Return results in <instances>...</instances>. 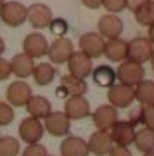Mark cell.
<instances>
[{
  "label": "cell",
  "mask_w": 154,
  "mask_h": 156,
  "mask_svg": "<svg viewBox=\"0 0 154 156\" xmlns=\"http://www.w3.org/2000/svg\"><path fill=\"white\" fill-rule=\"evenodd\" d=\"M11 61H7L4 57H0V82H4L7 78H11Z\"/></svg>",
  "instance_id": "obj_34"
},
{
  "label": "cell",
  "mask_w": 154,
  "mask_h": 156,
  "mask_svg": "<svg viewBox=\"0 0 154 156\" xmlns=\"http://www.w3.org/2000/svg\"><path fill=\"white\" fill-rule=\"evenodd\" d=\"M152 45L145 37H137V38H132L130 42H127V59L132 62H138V64H144V62L149 61V57L152 54Z\"/></svg>",
  "instance_id": "obj_5"
},
{
  "label": "cell",
  "mask_w": 154,
  "mask_h": 156,
  "mask_svg": "<svg viewBox=\"0 0 154 156\" xmlns=\"http://www.w3.org/2000/svg\"><path fill=\"white\" fill-rule=\"evenodd\" d=\"M0 135H2V134H0Z\"/></svg>",
  "instance_id": "obj_43"
},
{
  "label": "cell",
  "mask_w": 154,
  "mask_h": 156,
  "mask_svg": "<svg viewBox=\"0 0 154 156\" xmlns=\"http://www.w3.org/2000/svg\"><path fill=\"white\" fill-rule=\"evenodd\" d=\"M149 62H151V68L154 69V49H152V54H151V57H149Z\"/></svg>",
  "instance_id": "obj_40"
},
{
  "label": "cell",
  "mask_w": 154,
  "mask_h": 156,
  "mask_svg": "<svg viewBox=\"0 0 154 156\" xmlns=\"http://www.w3.org/2000/svg\"><path fill=\"white\" fill-rule=\"evenodd\" d=\"M102 7L109 14H120L123 12L127 7V0H102Z\"/></svg>",
  "instance_id": "obj_31"
},
{
  "label": "cell",
  "mask_w": 154,
  "mask_h": 156,
  "mask_svg": "<svg viewBox=\"0 0 154 156\" xmlns=\"http://www.w3.org/2000/svg\"><path fill=\"white\" fill-rule=\"evenodd\" d=\"M107 156H133L132 151L128 147H123V146H113V149L109 151Z\"/></svg>",
  "instance_id": "obj_35"
},
{
  "label": "cell",
  "mask_w": 154,
  "mask_h": 156,
  "mask_svg": "<svg viewBox=\"0 0 154 156\" xmlns=\"http://www.w3.org/2000/svg\"><path fill=\"white\" fill-rule=\"evenodd\" d=\"M87 140L78 135H66L61 142V156H88Z\"/></svg>",
  "instance_id": "obj_20"
},
{
  "label": "cell",
  "mask_w": 154,
  "mask_h": 156,
  "mask_svg": "<svg viewBox=\"0 0 154 156\" xmlns=\"http://www.w3.org/2000/svg\"><path fill=\"white\" fill-rule=\"evenodd\" d=\"M147 40L151 42V45L154 47V23L147 28Z\"/></svg>",
  "instance_id": "obj_37"
},
{
  "label": "cell",
  "mask_w": 154,
  "mask_h": 156,
  "mask_svg": "<svg viewBox=\"0 0 154 156\" xmlns=\"http://www.w3.org/2000/svg\"><path fill=\"white\" fill-rule=\"evenodd\" d=\"M109 135L113 139L114 146H123V147H130L135 139V127L132 122H125V120H118V122L111 127Z\"/></svg>",
  "instance_id": "obj_11"
},
{
  "label": "cell",
  "mask_w": 154,
  "mask_h": 156,
  "mask_svg": "<svg viewBox=\"0 0 154 156\" xmlns=\"http://www.w3.org/2000/svg\"><path fill=\"white\" fill-rule=\"evenodd\" d=\"M19 139L26 144H38L42 137H44V123L42 120H37V118L28 116L24 118L21 123H19Z\"/></svg>",
  "instance_id": "obj_7"
},
{
  "label": "cell",
  "mask_w": 154,
  "mask_h": 156,
  "mask_svg": "<svg viewBox=\"0 0 154 156\" xmlns=\"http://www.w3.org/2000/svg\"><path fill=\"white\" fill-rule=\"evenodd\" d=\"M107 101L111 106L118 108H128L135 102V89L123 83H114L107 89Z\"/></svg>",
  "instance_id": "obj_9"
},
{
  "label": "cell",
  "mask_w": 154,
  "mask_h": 156,
  "mask_svg": "<svg viewBox=\"0 0 154 156\" xmlns=\"http://www.w3.org/2000/svg\"><path fill=\"white\" fill-rule=\"evenodd\" d=\"M133 16L135 21L140 26H151L154 23V0H144L142 4H138L133 9Z\"/></svg>",
  "instance_id": "obj_26"
},
{
  "label": "cell",
  "mask_w": 154,
  "mask_h": 156,
  "mask_svg": "<svg viewBox=\"0 0 154 156\" xmlns=\"http://www.w3.org/2000/svg\"><path fill=\"white\" fill-rule=\"evenodd\" d=\"M144 0H127V7H130V9H135V7L138 5V4H142Z\"/></svg>",
  "instance_id": "obj_38"
},
{
  "label": "cell",
  "mask_w": 154,
  "mask_h": 156,
  "mask_svg": "<svg viewBox=\"0 0 154 156\" xmlns=\"http://www.w3.org/2000/svg\"><path fill=\"white\" fill-rule=\"evenodd\" d=\"M142 156H154V151H149V153H142Z\"/></svg>",
  "instance_id": "obj_41"
},
{
  "label": "cell",
  "mask_w": 154,
  "mask_h": 156,
  "mask_svg": "<svg viewBox=\"0 0 154 156\" xmlns=\"http://www.w3.org/2000/svg\"><path fill=\"white\" fill-rule=\"evenodd\" d=\"M12 120H14V108L9 102L0 101V128L5 127V125H11Z\"/></svg>",
  "instance_id": "obj_29"
},
{
  "label": "cell",
  "mask_w": 154,
  "mask_h": 156,
  "mask_svg": "<svg viewBox=\"0 0 154 156\" xmlns=\"http://www.w3.org/2000/svg\"><path fill=\"white\" fill-rule=\"evenodd\" d=\"M140 122L145 125V128L154 132V104L142 106V109H140Z\"/></svg>",
  "instance_id": "obj_32"
},
{
  "label": "cell",
  "mask_w": 154,
  "mask_h": 156,
  "mask_svg": "<svg viewBox=\"0 0 154 156\" xmlns=\"http://www.w3.org/2000/svg\"><path fill=\"white\" fill-rule=\"evenodd\" d=\"M102 56L111 62H123L127 59V40H123L121 37L106 40Z\"/></svg>",
  "instance_id": "obj_19"
},
{
  "label": "cell",
  "mask_w": 154,
  "mask_h": 156,
  "mask_svg": "<svg viewBox=\"0 0 154 156\" xmlns=\"http://www.w3.org/2000/svg\"><path fill=\"white\" fill-rule=\"evenodd\" d=\"M90 102L85 99V95H75V97H68L64 102V115L69 120H83V118L90 116Z\"/></svg>",
  "instance_id": "obj_16"
},
{
  "label": "cell",
  "mask_w": 154,
  "mask_h": 156,
  "mask_svg": "<svg viewBox=\"0 0 154 156\" xmlns=\"http://www.w3.org/2000/svg\"><path fill=\"white\" fill-rule=\"evenodd\" d=\"M87 146H88V153H92L95 156H107L114 144H113L109 132L95 130L94 134L90 135V139L87 140Z\"/></svg>",
  "instance_id": "obj_18"
},
{
  "label": "cell",
  "mask_w": 154,
  "mask_h": 156,
  "mask_svg": "<svg viewBox=\"0 0 154 156\" xmlns=\"http://www.w3.org/2000/svg\"><path fill=\"white\" fill-rule=\"evenodd\" d=\"M31 95H33V90H31V87L24 80L12 82L5 90L7 102L11 106H16V108H24L28 104V101L31 99Z\"/></svg>",
  "instance_id": "obj_8"
},
{
  "label": "cell",
  "mask_w": 154,
  "mask_h": 156,
  "mask_svg": "<svg viewBox=\"0 0 154 156\" xmlns=\"http://www.w3.org/2000/svg\"><path fill=\"white\" fill-rule=\"evenodd\" d=\"M47 49H49V42L42 33L35 31V33H28L23 40V52L30 56L31 59H40V57L47 56Z\"/></svg>",
  "instance_id": "obj_12"
},
{
  "label": "cell",
  "mask_w": 154,
  "mask_h": 156,
  "mask_svg": "<svg viewBox=\"0 0 154 156\" xmlns=\"http://www.w3.org/2000/svg\"><path fill=\"white\" fill-rule=\"evenodd\" d=\"M90 76L94 80V83L102 87V89H109V87H113L118 82L116 80V69H113L107 64H100V66L94 68L92 73H90Z\"/></svg>",
  "instance_id": "obj_23"
},
{
  "label": "cell",
  "mask_w": 154,
  "mask_h": 156,
  "mask_svg": "<svg viewBox=\"0 0 154 156\" xmlns=\"http://www.w3.org/2000/svg\"><path fill=\"white\" fill-rule=\"evenodd\" d=\"M88 90V85L85 80H80V78H75L71 75H64L61 76V85L57 89V95L59 97H75V95H85Z\"/></svg>",
  "instance_id": "obj_17"
},
{
  "label": "cell",
  "mask_w": 154,
  "mask_h": 156,
  "mask_svg": "<svg viewBox=\"0 0 154 156\" xmlns=\"http://www.w3.org/2000/svg\"><path fill=\"white\" fill-rule=\"evenodd\" d=\"M26 5H23L21 2L11 0V2H5L0 9V21L9 28H17L26 23Z\"/></svg>",
  "instance_id": "obj_1"
},
{
  "label": "cell",
  "mask_w": 154,
  "mask_h": 156,
  "mask_svg": "<svg viewBox=\"0 0 154 156\" xmlns=\"http://www.w3.org/2000/svg\"><path fill=\"white\" fill-rule=\"evenodd\" d=\"M4 50H5V42H4V38L0 37V57H2V54H4Z\"/></svg>",
  "instance_id": "obj_39"
},
{
  "label": "cell",
  "mask_w": 154,
  "mask_h": 156,
  "mask_svg": "<svg viewBox=\"0 0 154 156\" xmlns=\"http://www.w3.org/2000/svg\"><path fill=\"white\" fill-rule=\"evenodd\" d=\"M21 153V144L12 135H0V156H17Z\"/></svg>",
  "instance_id": "obj_28"
},
{
  "label": "cell",
  "mask_w": 154,
  "mask_h": 156,
  "mask_svg": "<svg viewBox=\"0 0 154 156\" xmlns=\"http://www.w3.org/2000/svg\"><path fill=\"white\" fill-rule=\"evenodd\" d=\"M97 33L102 37L104 40L109 38H118L123 33V21L116 14H104L99 17L97 21Z\"/></svg>",
  "instance_id": "obj_13"
},
{
  "label": "cell",
  "mask_w": 154,
  "mask_h": 156,
  "mask_svg": "<svg viewBox=\"0 0 154 156\" xmlns=\"http://www.w3.org/2000/svg\"><path fill=\"white\" fill-rule=\"evenodd\" d=\"M92 115V120H94V125L97 130H104V132H109L111 127L114 125L120 118H118V109L111 104H100Z\"/></svg>",
  "instance_id": "obj_15"
},
{
  "label": "cell",
  "mask_w": 154,
  "mask_h": 156,
  "mask_svg": "<svg viewBox=\"0 0 154 156\" xmlns=\"http://www.w3.org/2000/svg\"><path fill=\"white\" fill-rule=\"evenodd\" d=\"M44 128L47 134L52 137H66L69 135V128H71V120L64 115V111H50L44 118Z\"/></svg>",
  "instance_id": "obj_3"
},
{
  "label": "cell",
  "mask_w": 154,
  "mask_h": 156,
  "mask_svg": "<svg viewBox=\"0 0 154 156\" xmlns=\"http://www.w3.org/2000/svg\"><path fill=\"white\" fill-rule=\"evenodd\" d=\"M23 156H50L47 147L44 144H28V147H24Z\"/></svg>",
  "instance_id": "obj_33"
},
{
  "label": "cell",
  "mask_w": 154,
  "mask_h": 156,
  "mask_svg": "<svg viewBox=\"0 0 154 156\" xmlns=\"http://www.w3.org/2000/svg\"><path fill=\"white\" fill-rule=\"evenodd\" d=\"M144 75H145L144 64L132 62L128 59L120 62V68L116 69V80L123 85H128V87H135L138 82H142Z\"/></svg>",
  "instance_id": "obj_2"
},
{
  "label": "cell",
  "mask_w": 154,
  "mask_h": 156,
  "mask_svg": "<svg viewBox=\"0 0 154 156\" xmlns=\"http://www.w3.org/2000/svg\"><path fill=\"white\" fill-rule=\"evenodd\" d=\"M75 52V45L68 37H59L52 44H49L47 56L50 59V64H66L68 59Z\"/></svg>",
  "instance_id": "obj_4"
},
{
  "label": "cell",
  "mask_w": 154,
  "mask_h": 156,
  "mask_svg": "<svg viewBox=\"0 0 154 156\" xmlns=\"http://www.w3.org/2000/svg\"><path fill=\"white\" fill-rule=\"evenodd\" d=\"M35 68V62L30 56H26L24 52H19V54H14V57L11 59V71L16 78H28L31 76Z\"/></svg>",
  "instance_id": "obj_21"
},
{
  "label": "cell",
  "mask_w": 154,
  "mask_h": 156,
  "mask_svg": "<svg viewBox=\"0 0 154 156\" xmlns=\"http://www.w3.org/2000/svg\"><path fill=\"white\" fill-rule=\"evenodd\" d=\"M26 111L31 118H37V120H44L50 111H52V104L50 101L44 95H31V99L28 101Z\"/></svg>",
  "instance_id": "obj_22"
},
{
  "label": "cell",
  "mask_w": 154,
  "mask_h": 156,
  "mask_svg": "<svg viewBox=\"0 0 154 156\" xmlns=\"http://www.w3.org/2000/svg\"><path fill=\"white\" fill-rule=\"evenodd\" d=\"M5 4V0H0V9H2V5Z\"/></svg>",
  "instance_id": "obj_42"
},
{
  "label": "cell",
  "mask_w": 154,
  "mask_h": 156,
  "mask_svg": "<svg viewBox=\"0 0 154 156\" xmlns=\"http://www.w3.org/2000/svg\"><path fill=\"white\" fill-rule=\"evenodd\" d=\"M133 146H135L140 153L154 151V132H152V130H149V128H145V127L135 130Z\"/></svg>",
  "instance_id": "obj_27"
},
{
  "label": "cell",
  "mask_w": 154,
  "mask_h": 156,
  "mask_svg": "<svg viewBox=\"0 0 154 156\" xmlns=\"http://www.w3.org/2000/svg\"><path fill=\"white\" fill-rule=\"evenodd\" d=\"M66 66H68V71H69L68 75H71L75 78H80V80H85V78L90 76V73L94 69V62H92L90 57L82 54L80 50L78 52L75 50L71 54V57L68 59Z\"/></svg>",
  "instance_id": "obj_10"
},
{
  "label": "cell",
  "mask_w": 154,
  "mask_h": 156,
  "mask_svg": "<svg viewBox=\"0 0 154 156\" xmlns=\"http://www.w3.org/2000/svg\"><path fill=\"white\" fill-rule=\"evenodd\" d=\"M104 44H106V40L102 38L97 31L83 33L82 37H80V40H78L80 52L85 54L87 57H90L92 61L102 56V52H104Z\"/></svg>",
  "instance_id": "obj_6"
},
{
  "label": "cell",
  "mask_w": 154,
  "mask_h": 156,
  "mask_svg": "<svg viewBox=\"0 0 154 156\" xmlns=\"http://www.w3.org/2000/svg\"><path fill=\"white\" fill-rule=\"evenodd\" d=\"M82 4L87 9H99L102 7V0H82Z\"/></svg>",
  "instance_id": "obj_36"
},
{
  "label": "cell",
  "mask_w": 154,
  "mask_h": 156,
  "mask_svg": "<svg viewBox=\"0 0 154 156\" xmlns=\"http://www.w3.org/2000/svg\"><path fill=\"white\" fill-rule=\"evenodd\" d=\"M52 17H54V16H52L50 7L45 5V4H31V5L28 7L26 23H30L35 30L49 28Z\"/></svg>",
  "instance_id": "obj_14"
},
{
  "label": "cell",
  "mask_w": 154,
  "mask_h": 156,
  "mask_svg": "<svg viewBox=\"0 0 154 156\" xmlns=\"http://www.w3.org/2000/svg\"><path fill=\"white\" fill-rule=\"evenodd\" d=\"M31 76H33L35 83L40 85V87L50 85L55 78V68L50 62H38V64H35Z\"/></svg>",
  "instance_id": "obj_24"
},
{
  "label": "cell",
  "mask_w": 154,
  "mask_h": 156,
  "mask_svg": "<svg viewBox=\"0 0 154 156\" xmlns=\"http://www.w3.org/2000/svg\"><path fill=\"white\" fill-rule=\"evenodd\" d=\"M50 31L54 35H57V37H64L68 31V28H69V24H68L66 19H62V17H52V21H50L49 24Z\"/></svg>",
  "instance_id": "obj_30"
},
{
  "label": "cell",
  "mask_w": 154,
  "mask_h": 156,
  "mask_svg": "<svg viewBox=\"0 0 154 156\" xmlns=\"http://www.w3.org/2000/svg\"><path fill=\"white\" fill-rule=\"evenodd\" d=\"M135 101L142 106L154 104V80H142L135 87Z\"/></svg>",
  "instance_id": "obj_25"
}]
</instances>
